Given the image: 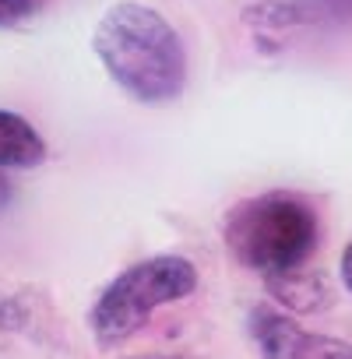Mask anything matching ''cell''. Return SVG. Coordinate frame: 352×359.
<instances>
[{
  "label": "cell",
  "mask_w": 352,
  "mask_h": 359,
  "mask_svg": "<svg viewBox=\"0 0 352 359\" xmlns=\"http://www.w3.org/2000/svg\"><path fill=\"white\" fill-rule=\"evenodd\" d=\"M92 50L106 74L141 106L172 102L187 85L184 39L158 11L134 0H120L99 18Z\"/></svg>",
  "instance_id": "6da1fadb"
},
{
  "label": "cell",
  "mask_w": 352,
  "mask_h": 359,
  "mask_svg": "<svg viewBox=\"0 0 352 359\" xmlns=\"http://www.w3.org/2000/svg\"><path fill=\"white\" fill-rule=\"evenodd\" d=\"M320 240V219L313 205L292 191H268L240 201L226 215V247L229 254L271 278L296 275Z\"/></svg>",
  "instance_id": "7a4b0ae2"
},
{
  "label": "cell",
  "mask_w": 352,
  "mask_h": 359,
  "mask_svg": "<svg viewBox=\"0 0 352 359\" xmlns=\"http://www.w3.org/2000/svg\"><path fill=\"white\" fill-rule=\"evenodd\" d=\"M194 289H198V268L180 254H158L137 261L99 292V299L88 310V327L102 348H113L134 338L158 306L184 299Z\"/></svg>",
  "instance_id": "3957f363"
},
{
  "label": "cell",
  "mask_w": 352,
  "mask_h": 359,
  "mask_svg": "<svg viewBox=\"0 0 352 359\" xmlns=\"http://www.w3.org/2000/svg\"><path fill=\"white\" fill-rule=\"evenodd\" d=\"M247 327L261 348V359H352L348 341L303 331L292 317L271 306H254L247 317Z\"/></svg>",
  "instance_id": "277c9868"
},
{
  "label": "cell",
  "mask_w": 352,
  "mask_h": 359,
  "mask_svg": "<svg viewBox=\"0 0 352 359\" xmlns=\"http://www.w3.org/2000/svg\"><path fill=\"white\" fill-rule=\"evenodd\" d=\"M46 162L43 134L18 113L0 109V169H32Z\"/></svg>",
  "instance_id": "5b68a950"
},
{
  "label": "cell",
  "mask_w": 352,
  "mask_h": 359,
  "mask_svg": "<svg viewBox=\"0 0 352 359\" xmlns=\"http://www.w3.org/2000/svg\"><path fill=\"white\" fill-rule=\"evenodd\" d=\"M306 18L320 22H352V0H292Z\"/></svg>",
  "instance_id": "8992f818"
},
{
  "label": "cell",
  "mask_w": 352,
  "mask_h": 359,
  "mask_svg": "<svg viewBox=\"0 0 352 359\" xmlns=\"http://www.w3.org/2000/svg\"><path fill=\"white\" fill-rule=\"evenodd\" d=\"M43 4H46V0H0V29L32 18Z\"/></svg>",
  "instance_id": "52a82bcc"
},
{
  "label": "cell",
  "mask_w": 352,
  "mask_h": 359,
  "mask_svg": "<svg viewBox=\"0 0 352 359\" xmlns=\"http://www.w3.org/2000/svg\"><path fill=\"white\" fill-rule=\"evenodd\" d=\"M341 282H345V289L352 292V243H348L345 254H341Z\"/></svg>",
  "instance_id": "ba28073f"
},
{
  "label": "cell",
  "mask_w": 352,
  "mask_h": 359,
  "mask_svg": "<svg viewBox=\"0 0 352 359\" xmlns=\"http://www.w3.org/2000/svg\"><path fill=\"white\" fill-rule=\"evenodd\" d=\"M8 191H11V187H8V180H0V205L8 201Z\"/></svg>",
  "instance_id": "9c48e42d"
}]
</instances>
